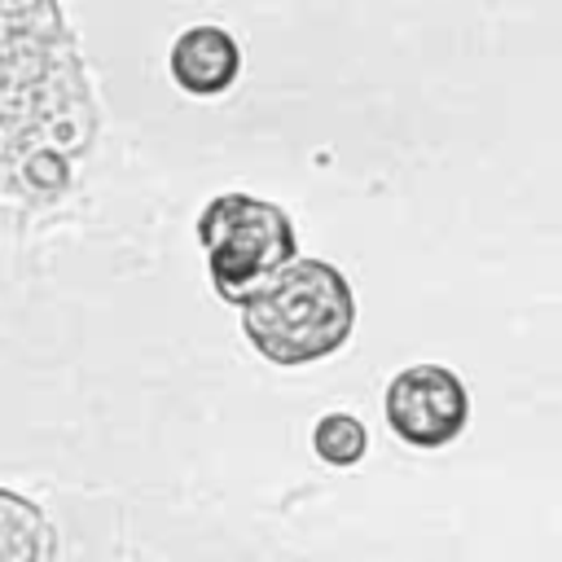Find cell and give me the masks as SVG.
I'll return each instance as SVG.
<instances>
[{
	"label": "cell",
	"mask_w": 562,
	"mask_h": 562,
	"mask_svg": "<svg viewBox=\"0 0 562 562\" xmlns=\"http://www.w3.org/2000/svg\"><path fill=\"white\" fill-rule=\"evenodd\" d=\"M356 329L351 281L325 259H294L241 299V334L272 364L334 356Z\"/></svg>",
	"instance_id": "6da1fadb"
},
{
	"label": "cell",
	"mask_w": 562,
	"mask_h": 562,
	"mask_svg": "<svg viewBox=\"0 0 562 562\" xmlns=\"http://www.w3.org/2000/svg\"><path fill=\"white\" fill-rule=\"evenodd\" d=\"M312 448H316V457L325 465L347 470L369 452V430H364V422L356 413H325L312 426Z\"/></svg>",
	"instance_id": "8992f818"
},
{
	"label": "cell",
	"mask_w": 562,
	"mask_h": 562,
	"mask_svg": "<svg viewBox=\"0 0 562 562\" xmlns=\"http://www.w3.org/2000/svg\"><path fill=\"white\" fill-rule=\"evenodd\" d=\"M167 61H171V79H176L184 92H193V97H215V92H224V88L237 79V70H241V48H237V40H233L224 26L198 22V26H189V31L176 35Z\"/></svg>",
	"instance_id": "277c9868"
},
{
	"label": "cell",
	"mask_w": 562,
	"mask_h": 562,
	"mask_svg": "<svg viewBox=\"0 0 562 562\" xmlns=\"http://www.w3.org/2000/svg\"><path fill=\"white\" fill-rule=\"evenodd\" d=\"M198 237L206 246V263H211V281L220 299L237 307L255 285H263L272 272L299 259L294 255L299 237H294L290 215L277 202H263L250 193L211 198L198 215Z\"/></svg>",
	"instance_id": "7a4b0ae2"
},
{
	"label": "cell",
	"mask_w": 562,
	"mask_h": 562,
	"mask_svg": "<svg viewBox=\"0 0 562 562\" xmlns=\"http://www.w3.org/2000/svg\"><path fill=\"white\" fill-rule=\"evenodd\" d=\"M0 562H57L48 514L13 487H0Z\"/></svg>",
	"instance_id": "5b68a950"
},
{
	"label": "cell",
	"mask_w": 562,
	"mask_h": 562,
	"mask_svg": "<svg viewBox=\"0 0 562 562\" xmlns=\"http://www.w3.org/2000/svg\"><path fill=\"white\" fill-rule=\"evenodd\" d=\"M386 426L413 448H443L470 422V391L443 364H408L386 382Z\"/></svg>",
	"instance_id": "3957f363"
}]
</instances>
